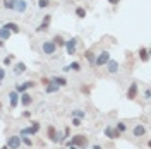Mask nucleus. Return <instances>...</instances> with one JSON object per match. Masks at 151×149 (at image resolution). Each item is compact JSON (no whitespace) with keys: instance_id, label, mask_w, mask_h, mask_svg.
I'll use <instances>...</instances> for the list:
<instances>
[{"instance_id":"f257e3e1","label":"nucleus","mask_w":151,"mask_h":149,"mask_svg":"<svg viewBox=\"0 0 151 149\" xmlns=\"http://www.w3.org/2000/svg\"><path fill=\"white\" fill-rule=\"evenodd\" d=\"M69 144H74V146H77V149H86L88 146H89V142H88V139H86L83 134H77V135H74L70 140H67Z\"/></svg>"},{"instance_id":"b1692460","label":"nucleus","mask_w":151,"mask_h":149,"mask_svg":"<svg viewBox=\"0 0 151 149\" xmlns=\"http://www.w3.org/2000/svg\"><path fill=\"white\" fill-rule=\"evenodd\" d=\"M21 144H24V146L31 148V146H33V140L29 139V137H24V135H21Z\"/></svg>"},{"instance_id":"aec40b11","label":"nucleus","mask_w":151,"mask_h":149,"mask_svg":"<svg viewBox=\"0 0 151 149\" xmlns=\"http://www.w3.org/2000/svg\"><path fill=\"white\" fill-rule=\"evenodd\" d=\"M58 89H60V87H58L57 84H53L52 81H50V82L47 84V93H57Z\"/></svg>"},{"instance_id":"2f4dec72","label":"nucleus","mask_w":151,"mask_h":149,"mask_svg":"<svg viewBox=\"0 0 151 149\" xmlns=\"http://www.w3.org/2000/svg\"><path fill=\"white\" fill-rule=\"evenodd\" d=\"M72 125H74V127H81V125H83V123H81V118L72 117Z\"/></svg>"},{"instance_id":"f8f14e48","label":"nucleus","mask_w":151,"mask_h":149,"mask_svg":"<svg viewBox=\"0 0 151 149\" xmlns=\"http://www.w3.org/2000/svg\"><path fill=\"white\" fill-rule=\"evenodd\" d=\"M12 72H14V75H21L26 72V64L24 62H17L16 65H14V69H12Z\"/></svg>"},{"instance_id":"58836bf2","label":"nucleus","mask_w":151,"mask_h":149,"mask_svg":"<svg viewBox=\"0 0 151 149\" xmlns=\"http://www.w3.org/2000/svg\"><path fill=\"white\" fill-rule=\"evenodd\" d=\"M50 19H52V17H50V16H48V14H47V16L43 17V22H47V24H50Z\"/></svg>"},{"instance_id":"c03bdc74","label":"nucleus","mask_w":151,"mask_h":149,"mask_svg":"<svg viewBox=\"0 0 151 149\" xmlns=\"http://www.w3.org/2000/svg\"><path fill=\"white\" fill-rule=\"evenodd\" d=\"M0 149H9V146H7V144H5V146H2V148Z\"/></svg>"},{"instance_id":"79ce46f5","label":"nucleus","mask_w":151,"mask_h":149,"mask_svg":"<svg viewBox=\"0 0 151 149\" xmlns=\"http://www.w3.org/2000/svg\"><path fill=\"white\" fill-rule=\"evenodd\" d=\"M41 82H43V86H47V84L50 82V79H45V77H43V79H41Z\"/></svg>"},{"instance_id":"6e6552de","label":"nucleus","mask_w":151,"mask_h":149,"mask_svg":"<svg viewBox=\"0 0 151 149\" xmlns=\"http://www.w3.org/2000/svg\"><path fill=\"white\" fill-rule=\"evenodd\" d=\"M136 96H137V82L134 81L127 89V100H136Z\"/></svg>"},{"instance_id":"20e7f679","label":"nucleus","mask_w":151,"mask_h":149,"mask_svg":"<svg viewBox=\"0 0 151 149\" xmlns=\"http://www.w3.org/2000/svg\"><path fill=\"white\" fill-rule=\"evenodd\" d=\"M108 60H110V53H108V52H101L100 55L94 58V65H96V67H101V65H105Z\"/></svg>"},{"instance_id":"4be33fe9","label":"nucleus","mask_w":151,"mask_h":149,"mask_svg":"<svg viewBox=\"0 0 151 149\" xmlns=\"http://www.w3.org/2000/svg\"><path fill=\"white\" fill-rule=\"evenodd\" d=\"M76 16L79 19H84L86 17V9H83V7H77L76 9Z\"/></svg>"},{"instance_id":"cd10ccee","label":"nucleus","mask_w":151,"mask_h":149,"mask_svg":"<svg viewBox=\"0 0 151 149\" xmlns=\"http://www.w3.org/2000/svg\"><path fill=\"white\" fill-rule=\"evenodd\" d=\"M117 130L120 132V134H122V132H127V123H124V122H119V123H117Z\"/></svg>"},{"instance_id":"39448f33","label":"nucleus","mask_w":151,"mask_h":149,"mask_svg":"<svg viewBox=\"0 0 151 149\" xmlns=\"http://www.w3.org/2000/svg\"><path fill=\"white\" fill-rule=\"evenodd\" d=\"M7 146H9V149H19L21 148V135H10L7 139Z\"/></svg>"},{"instance_id":"e433bc0d","label":"nucleus","mask_w":151,"mask_h":149,"mask_svg":"<svg viewBox=\"0 0 151 149\" xmlns=\"http://www.w3.org/2000/svg\"><path fill=\"white\" fill-rule=\"evenodd\" d=\"M144 98H146V100H150V98H151V93H150V89H146V91H144Z\"/></svg>"},{"instance_id":"a18cd8bd","label":"nucleus","mask_w":151,"mask_h":149,"mask_svg":"<svg viewBox=\"0 0 151 149\" xmlns=\"http://www.w3.org/2000/svg\"><path fill=\"white\" fill-rule=\"evenodd\" d=\"M0 47H4V41H2V39H0Z\"/></svg>"},{"instance_id":"f3484780","label":"nucleus","mask_w":151,"mask_h":149,"mask_svg":"<svg viewBox=\"0 0 151 149\" xmlns=\"http://www.w3.org/2000/svg\"><path fill=\"white\" fill-rule=\"evenodd\" d=\"M53 84H57L58 87H62V86H67V79L65 77H53V79H50Z\"/></svg>"},{"instance_id":"7c9ffc66","label":"nucleus","mask_w":151,"mask_h":149,"mask_svg":"<svg viewBox=\"0 0 151 149\" xmlns=\"http://www.w3.org/2000/svg\"><path fill=\"white\" fill-rule=\"evenodd\" d=\"M41 31H48V24L47 22H41V24L36 28V33H41Z\"/></svg>"},{"instance_id":"4c0bfd02","label":"nucleus","mask_w":151,"mask_h":149,"mask_svg":"<svg viewBox=\"0 0 151 149\" xmlns=\"http://www.w3.org/2000/svg\"><path fill=\"white\" fill-rule=\"evenodd\" d=\"M22 117H24V118H29V117H31V112H28V110L22 112Z\"/></svg>"},{"instance_id":"4468645a","label":"nucleus","mask_w":151,"mask_h":149,"mask_svg":"<svg viewBox=\"0 0 151 149\" xmlns=\"http://www.w3.org/2000/svg\"><path fill=\"white\" fill-rule=\"evenodd\" d=\"M33 86H35V82H33V81H26L24 84H19V86H16V89H14V91H17V93H24L26 89L33 87Z\"/></svg>"},{"instance_id":"0eeeda50","label":"nucleus","mask_w":151,"mask_h":149,"mask_svg":"<svg viewBox=\"0 0 151 149\" xmlns=\"http://www.w3.org/2000/svg\"><path fill=\"white\" fill-rule=\"evenodd\" d=\"M28 9V2L26 0H16V5H14V10L17 12V14H24Z\"/></svg>"},{"instance_id":"9d476101","label":"nucleus","mask_w":151,"mask_h":149,"mask_svg":"<svg viewBox=\"0 0 151 149\" xmlns=\"http://www.w3.org/2000/svg\"><path fill=\"white\" fill-rule=\"evenodd\" d=\"M144 134H146V127H144L142 123H137V125L132 129V135H134V137H142Z\"/></svg>"},{"instance_id":"f03ea898","label":"nucleus","mask_w":151,"mask_h":149,"mask_svg":"<svg viewBox=\"0 0 151 149\" xmlns=\"http://www.w3.org/2000/svg\"><path fill=\"white\" fill-rule=\"evenodd\" d=\"M41 52H43L45 55H53V53L57 52V45L53 43V41H43Z\"/></svg>"},{"instance_id":"2eb2a0df","label":"nucleus","mask_w":151,"mask_h":149,"mask_svg":"<svg viewBox=\"0 0 151 149\" xmlns=\"http://www.w3.org/2000/svg\"><path fill=\"white\" fill-rule=\"evenodd\" d=\"M139 58H141L142 62H148L150 60V50L148 48H141L139 50Z\"/></svg>"},{"instance_id":"a878e982","label":"nucleus","mask_w":151,"mask_h":149,"mask_svg":"<svg viewBox=\"0 0 151 149\" xmlns=\"http://www.w3.org/2000/svg\"><path fill=\"white\" fill-rule=\"evenodd\" d=\"M72 117H77V118L83 120V118L86 117V113H84V110H74V112H72Z\"/></svg>"},{"instance_id":"7ed1b4c3","label":"nucleus","mask_w":151,"mask_h":149,"mask_svg":"<svg viewBox=\"0 0 151 149\" xmlns=\"http://www.w3.org/2000/svg\"><path fill=\"white\" fill-rule=\"evenodd\" d=\"M76 45H77V38H70V39H67L65 41V52L67 55H76Z\"/></svg>"},{"instance_id":"c756f323","label":"nucleus","mask_w":151,"mask_h":149,"mask_svg":"<svg viewBox=\"0 0 151 149\" xmlns=\"http://www.w3.org/2000/svg\"><path fill=\"white\" fill-rule=\"evenodd\" d=\"M84 55H86V58H88V60H89L91 64H94V53L91 52V50H88V52H86Z\"/></svg>"},{"instance_id":"1a4fd4ad","label":"nucleus","mask_w":151,"mask_h":149,"mask_svg":"<svg viewBox=\"0 0 151 149\" xmlns=\"http://www.w3.org/2000/svg\"><path fill=\"white\" fill-rule=\"evenodd\" d=\"M105 65L108 67L106 70H108L110 74H117V72H119V62H117V60H112V58H110V60H108Z\"/></svg>"},{"instance_id":"dca6fc26","label":"nucleus","mask_w":151,"mask_h":149,"mask_svg":"<svg viewBox=\"0 0 151 149\" xmlns=\"http://www.w3.org/2000/svg\"><path fill=\"white\" fill-rule=\"evenodd\" d=\"M9 38H10V31L2 26V28H0V39H2V41H7Z\"/></svg>"},{"instance_id":"72a5a7b5","label":"nucleus","mask_w":151,"mask_h":149,"mask_svg":"<svg viewBox=\"0 0 151 149\" xmlns=\"http://www.w3.org/2000/svg\"><path fill=\"white\" fill-rule=\"evenodd\" d=\"M31 129L35 132H38L40 130V122H31Z\"/></svg>"},{"instance_id":"bb28decb","label":"nucleus","mask_w":151,"mask_h":149,"mask_svg":"<svg viewBox=\"0 0 151 149\" xmlns=\"http://www.w3.org/2000/svg\"><path fill=\"white\" fill-rule=\"evenodd\" d=\"M35 134H36V132L33 130L31 127H26V129H22V130H21V135H35Z\"/></svg>"},{"instance_id":"f704fd0d","label":"nucleus","mask_w":151,"mask_h":149,"mask_svg":"<svg viewBox=\"0 0 151 149\" xmlns=\"http://www.w3.org/2000/svg\"><path fill=\"white\" fill-rule=\"evenodd\" d=\"M69 134H70V129H69V127H67L65 130H64V135H62V142H64V140H65L67 137H69Z\"/></svg>"},{"instance_id":"ea45409f","label":"nucleus","mask_w":151,"mask_h":149,"mask_svg":"<svg viewBox=\"0 0 151 149\" xmlns=\"http://www.w3.org/2000/svg\"><path fill=\"white\" fill-rule=\"evenodd\" d=\"M119 2H120V0H108V4H112V5H117Z\"/></svg>"},{"instance_id":"6ab92c4d","label":"nucleus","mask_w":151,"mask_h":149,"mask_svg":"<svg viewBox=\"0 0 151 149\" xmlns=\"http://www.w3.org/2000/svg\"><path fill=\"white\" fill-rule=\"evenodd\" d=\"M47 134H48V137H50V140L57 142V130H55V127H53V125H50V127H48Z\"/></svg>"},{"instance_id":"393cba45","label":"nucleus","mask_w":151,"mask_h":149,"mask_svg":"<svg viewBox=\"0 0 151 149\" xmlns=\"http://www.w3.org/2000/svg\"><path fill=\"white\" fill-rule=\"evenodd\" d=\"M69 70H74V72H79V70H81V64H79V62H72V64L69 65Z\"/></svg>"},{"instance_id":"a19ab883","label":"nucleus","mask_w":151,"mask_h":149,"mask_svg":"<svg viewBox=\"0 0 151 149\" xmlns=\"http://www.w3.org/2000/svg\"><path fill=\"white\" fill-rule=\"evenodd\" d=\"M91 149H103V148H101L100 144H93V146H91Z\"/></svg>"},{"instance_id":"37998d69","label":"nucleus","mask_w":151,"mask_h":149,"mask_svg":"<svg viewBox=\"0 0 151 149\" xmlns=\"http://www.w3.org/2000/svg\"><path fill=\"white\" fill-rule=\"evenodd\" d=\"M67 146H69V149H77V146H74V144H69V142H67Z\"/></svg>"},{"instance_id":"c9c22d12","label":"nucleus","mask_w":151,"mask_h":149,"mask_svg":"<svg viewBox=\"0 0 151 149\" xmlns=\"http://www.w3.org/2000/svg\"><path fill=\"white\" fill-rule=\"evenodd\" d=\"M4 79H5V69H2V67H0V82H2Z\"/></svg>"},{"instance_id":"c85d7f7f","label":"nucleus","mask_w":151,"mask_h":149,"mask_svg":"<svg viewBox=\"0 0 151 149\" xmlns=\"http://www.w3.org/2000/svg\"><path fill=\"white\" fill-rule=\"evenodd\" d=\"M50 5V0H38V7L40 9H47Z\"/></svg>"},{"instance_id":"423d86ee","label":"nucleus","mask_w":151,"mask_h":149,"mask_svg":"<svg viewBox=\"0 0 151 149\" xmlns=\"http://www.w3.org/2000/svg\"><path fill=\"white\" fill-rule=\"evenodd\" d=\"M105 137H108V139H119L120 137V132L117 130V129H112L110 125L108 127H105Z\"/></svg>"},{"instance_id":"ddd939ff","label":"nucleus","mask_w":151,"mask_h":149,"mask_svg":"<svg viewBox=\"0 0 151 149\" xmlns=\"http://www.w3.org/2000/svg\"><path fill=\"white\" fill-rule=\"evenodd\" d=\"M19 98H21V103H22V106H29V105L33 103V98H31V94L26 93V91H24V93H21V96H19Z\"/></svg>"},{"instance_id":"49530a36","label":"nucleus","mask_w":151,"mask_h":149,"mask_svg":"<svg viewBox=\"0 0 151 149\" xmlns=\"http://www.w3.org/2000/svg\"><path fill=\"white\" fill-rule=\"evenodd\" d=\"M0 112H2V101H0Z\"/></svg>"},{"instance_id":"a211bd4d","label":"nucleus","mask_w":151,"mask_h":149,"mask_svg":"<svg viewBox=\"0 0 151 149\" xmlns=\"http://www.w3.org/2000/svg\"><path fill=\"white\" fill-rule=\"evenodd\" d=\"M4 28H7V29L10 31V33H16V34H17L19 31H21V28H19V26L16 24V22H7V24H5Z\"/></svg>"},{"instance_id":"412c9836","label":"nucleus","mask_w":151,"mask_h":149,"mask_svg":"<svg viewBox=\"0 0 151 149\" xmlns=\"http://www.w3.org/2000/svg\"><path fill=\"white\" fill-rule=\"evenodd\" d=\"M52 41L55 43L57 47H64V45H65V39H64L62 36H60V34H57V36L53 38V39H52Z\"/></svg>"},{"instance_id":"5701e85b","label":"nucleus","mask_w":151,"mask_h":149,"mask_svg":"<svg viewBox=\"0 0 151 149\" xmlns=\"http://www.w3.org/2000/svg\"><path fill=\"white\" fill-rule=\"evenodd\" d=\"M14 5H16V0H4V7H5V9L12 10L14 9Z\"/></svg>"},{"instance_id":"473e14b6","label":"nucleus","mask_w":151,"mask_h":149,"mask_svg":"<svg viewBox=\"0 0 151 149\" xmlns=\"http://www.w3.org/2000/svg\"><path fill=\"white\" fill-rule=\"evenodd\" d=\"M12 60H14V55H7L5 58H4V65H9Z\"/></svg>"},{"instance_id":"9b49d317","label":"nucleus","mask_w":151,"mask_h":149,"mask_svg":"<svg viewBox=\"0 0 151 149\" xmlns=\"http://www.w3.org/2000/svg\"><path fill=\"white\" fill-rule=\"evenodd\" d=\"M9 101H10V108L14 110V108L19 105V93L17 91H10L9 93Z\"/></svg>"}]
</instances>
